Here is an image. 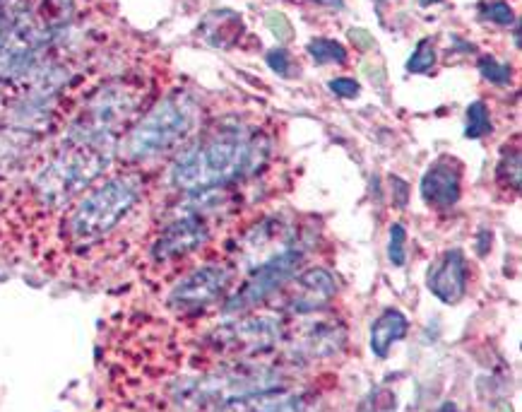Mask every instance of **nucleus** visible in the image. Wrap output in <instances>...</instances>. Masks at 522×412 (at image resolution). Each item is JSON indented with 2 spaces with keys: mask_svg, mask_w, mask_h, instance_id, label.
Segmentation results:
<instances>
[{
  "mask_svg": "<svg viewBox=\"0 0 522 412\" xmlns=\"http://www.w3.org/2000/svg\"><path fill=\"white\" fill-rule=\"evenodd\" d=\"M114 162L116 145L77 143L65 138L58 150L29 172L27 184L22 186L29 215L41 220L63 215L87 188L111 172Z\"/></svg>",
  "mask_w": 522,
  "mask_h": 412,
  "instance_id": "obj_1",
  "label": "nucleus"
},
{
  "mask_svg": "<svg viewBox=\"0 0 522 412\" xmlns=\"http://www.w3.org/2000/svg\"><path fill=\"white\" fill-rule=\"evenodd\" d=\"M265 155L268 147L260 143V135L224 128L176 152L169 184L188 196H203L255 172Z\"/></svg>",
  "mask_w": 522,
  "mask_h": 412,
  "instance_id": "obj_2",
  "label": "nucleus"
},
{
  "mask_svg": "<svg viewBox=\"0 0 522 412\" xmlns=\"http://www.w3.org/2000/svg\"><path fill=\"white\" fill-rule=\"evenodd\" d=\"M147 179L140 169L109 172L92 184L61 215V239L77 251L92 249L116 234L145 198Z\"/></svg>",
  "mask_w": 522,
  "mask_h": 412,
  "instance_id": "obj_3",
  "label": "nucleus"
},
{
  "mask_svg": "<svg viewBox=\"0 0 522 412\" xmlns=\"http://www.w3.org/2000/svg\"><path fill=\"white\" fill-rule=\"evenodd\" d=\"M195 104L188 94H169L142 114L128 133L118 140L116 160L128 169L159 160L166 152L186 143L195 126Z\"/></svg>",
  "mask_w": 522,
  "mask_h": 412,
  "instance_id": "obj_4",
  "label": "nucleus"
},
{
  "mask_svg": "<svg viewBox=\"0 0 522 412\" xmlns=\"http://www.w3.org/2000/svg\"><path fill=\"white\" fill-rule=\"evenodd\" d=\"M299 263H301V253L292 249L272 256L270 261L255 270L253 278L229 299L227 306H224V311H227V314H239V311H246L251 309V306L263 304L265 299H270L272 294L280 290L284 282L294 278V273L299 270Z\"/></svg>",
  "mask_w": 522,
  "mask_h": 412,
  "instance_id": "obj_5",
  "label": "nucleus"
},
{
  "mask_svg": "<svg viewBox=\"0 0 522 412\" xmlns=\"http://www.w3.org/2000/svg\"><path fill=\"white\" fill-rule=\"evenodd\" d=\"M207 241V225L200 215H183L164 227L152 246V258L157 263H169L186 258Z\"/></svg>",
  "mask_w": 522,
  "mask_h": 412,
  "instance_id": "obj_6",
  "label": "nucleus"
},
{
  "mask_svg": "<svg viewBox=\"0 0 522 412\" xmlns=\"http://www.w3.org/2000/svg\"><path fill=\"white\" fill-rule=\"evenodd\" d=\"M229 280L231 275L227 268H219V266L200 268L188 275V278H183L179 285L171 290L169 304L181 311L203 309V306L212 304L219 294L224 292V287L229 285Z\"/></svg>",
  "mask_w": 522,
  "mask_h": 412,
  "instance_id": "obj_7",
  "label": "nucleus"
},
{
  "mask_svg": "<svg viewBox=\"0 0 522 412\" xmlns=\"http://www.w3.org/2000/svg\"><path fill=\"white\" fill-rule=\"evenodd\" d=\"M429 292L438 302L458 304L467 292V261L460 249H450L433 263L426 278Z\"/></svg>",
  "mask_w": 522,
  "mask_h": 412,
  "instance_id": "obj_8",
  "label": "nucleus"
},
{
  "mask_svg": "<svg viewBox=\"0 0 522 412\" xmlns=\"http://www.w3.org/2000/svg\"><path fill=\"white\" fill-rule=\"evenodd\" d=\"M460 193L462 174L458 167H453V162L441 160L426 169L424 179H421V198L426 205L436 210H448L458 203Z\"/></svg>",
  "mask_w": 522,
  "mask_h": 412,
  "instance_id": "obj_9",
  "label": "nucleus"
},
{
  "mask_svg": "<svg viewBox=\"0 0 522 412\" xmlns=\"http://www.w3.org/2000/svg\"><path fill=\"white\" fill-rule=\"evenodd\" d=\"M409 331V321L402 311L385 309L371 326V350L373 355L388 359L395 343H400Z\"/></svg>",
  "mask_w": 522,
  "mask_h": 412,
  "instance_id": "obj_10",
  "label": "nucleus"
},
{
  "mask_svg": "<svg viewBox=\"0 0 522 412\" xmlns=\"http://www.w3.org/2000/svg\"><path fill=\"white\" fill-rule=\"evenodd\" d=\"M200 29H203V37L212 46L229 49L243 34V20L234 10H212V13H207Z\"/></svg>",
  "mask_w": 522,
  "mask_h": 412,
  "instance_id": "obj_11",
  "label": "nucleus"
},
{
  "mask_svg": "<svg viewBox=\"0 0 522 412\" xmlns=\"http://www.w3.org/2000/svg\"><path fill=\"white\" fill-rule=\"evenodd\" d=\"M496 181L498 186L506 188V191H520V150L518 147H513V152H510V147L503 150V157L501 162H498L496 167Z\"/></svg>",
  "mask_w": 522,
  "mask_h": 412,
  "instance_id": "obj_12",
  "label": "nucleus"
},
{
  "mask_svg": "<svg viewBox=\"0 0 522 412\" xmlns=\"http://www.w3.org/2000/svg\"><path fill=\"white\" fill-rule=\"evenodd\" d=\"M301 290L313 294L316 299H330L337 292L335 278L325 268H311L299 278Z\"/></svg>",
  "mask_w": 522,
  "mask_h": 412,
  "instance_id": "obj_13",
  "label": "nucleus"
},
{
  "mask_svg": "<svg viewBox=\"0 0 522 412\" xmlns=\"http://www.w3.org/2000/svg\"><path fill=\"white\" fill-rule=\"evenodd\" d=\"M308 54H311V58L316 63H320V66H325V63H337V66H344L347 63V49L340 44V41L335 39H313L311 44H308Z\"/></svg>",
  "mask_w": 522,
  "mask_h": 412,
  "instance_id": "obj_14",
  "label": "nucleus"
},
{
  "mask_svg": "<svg viewBox=\"0 0 522 412\" xmlns=\"http://www.w3.org/2000/svg\"><path fill=\"white\" fill-rule=\"evenodd\" d=\"M433 63H436V41L424 37L414 46V54L407 61V70L409 73H429Z\"/></svg>",
  "mask_w": 522,
  "mask_h": 412,
  "instance_id": "obj_15",
  "label": "nucleus"
},
{
  "mask_svg": "<svg viewBox=\"0 0 522 412\" xmlns=\"http://www.w3.org/2000/svg\"><path fill=\"white\" fill-rule=\"evenodd\" d=\"M491 131V116L484 102H474L467 107V131L465 135L472 140L484 138Z\"/></svg>",
  "mask_w": 522,
  "mask_h": 412,
  "instance_id": "obj_16",
  "label": "nucleus"
},
{
  "mask_svg": "<svg viewBox=\"0 0 522 412\" xmlns=\"http://www.w3.org/2000/svg\"><path fill=\"white\" fill-rule=\"evenodd\" d=\"M407 232L402 225L390 227V246H388V258L395 268H402L407 261Z\"/></svg>",
  "mask_w": 522,
  "mask_h": 412,
  "instance_id": "obj_17",
  "label": "nucleus"
},
{
  "mask_svg": "<svg viewBox=\"0 0 522 412\" xmlns=\"http://www.w3.org/2000/svg\"><path fill=\"white\" fill-rule=\"evenodd\" d=\"M479 73H482L489 82H494V85H508L510 78H513V70H510V66H506V63H498L496 58L491 56H484L482 61H479Z\"/></svg>",
  "mask_w": 522,
  "mask_h": 412,
  "instance_id": "obj_18",
  "label": "nucleus"
},
{
  "mask_svg": "<svg viewBox=\"0 0 522 412\" xmlns=\"http://www.w3.org/2000/svg\"><path fill=\"white\" fill-rule=\"evenodd\" d=\"M397 410V398L390 391H376L373 396L364 400L359 412H395Z\"/></svg>",
  "mask_w": 522,
  "mask_h": 412,
  "instance_id": "obj_19",
  "label": "nucleus"
},
{
  "mask_svg": "<svg viewBox=\"0 0 522 412\" xmlns=\"http://www.w3.org/2000/svg\"><path fill=\"white\" fill-rule=\"evenodd\" d=\"M482 15L486 17V20L496 22V25H503V27L513 25V22H515L513 8H510L508 3H503V0H496V3L486 5V8L482 10Z\"/></svg>",
  "mask_w": 522,
  "mask_h": 412,
  "instance_id": "obj_20",
  "label": "nucleus"
},
{
  "mask_svg": "<svg viewBox=\"0 0 522 412\" xmlns=\"http://www.w3.org/2000/svg\"><path fill=\"white\" fill-rule=\"evenodd\" d=\"M268 66L275 70L277 75H282V78H289V75H292V58H289V51L272 49L268 54Z\"/></svg>",
  "mask_w": 522,
  "mask_h": 412,
  "instance_id": "obj_21",
  "label": "nucleus"
},
{
  "mask_svg": "<svg viewBox=\"0 0 522 412\" xmlns=\"http://www.w3.org/2000/svg\"><path fill=\"white\" fill-rule=\"evenodd\" d=\"M330 90L342 99H354V97H359L361 87H359V82L352 78H335V80H330Z\"/></svg>",
  "mask_w": 522,
  "mask_h": 412,
  "instance_id": "obj_22",
  "label": "nucleus"
},
{
  "mask_svg": "<svg viewBox=\"0 0 522 412\" xmlns=\"http://www.w3.org/2000/svg\"><path fill=\"white\" fill-rule=\"evenodd\" d=\"M268 27L272 29V32H275V37L282 39V41H289L294 34L292 25H289V20L282 13H270L268 15Z\"/></svg>",
  "mask_w": 522,
  "mask_h": 412,
  "instance_id": "obj_23",
  "label": "nucleus"
},
{
  "mask_svg": "<svg viewBox=\"0 0 522 412\" xmlns=\"http://www.w3.org/2000/svg\"><path fill=\"white\" fill-rule=\"evenodd\" d=\"M311 3H318V5H323V8H337L340 10L342 8V0H311Z\"/></svg>",
  "mask_w": 522,
  "mask_h": 412,
  "instance_id": "obj_24",
  "label": "nucleus"
},
{
  "mask_svg": "<svg viewBox=\"0 0 522 412\" xmlns=\"http://www.w3.org/2000/svg\"><path fill=\"white\" fill-rule=\"evenodd\" d=\"M438 412H458V408H455L453 400H448V403H443L441 408H438Z\"/></svg>",
  "mask_w": 522,
  "mask_h": 412,
  "instance_id": "obj_25",
  "label": "nucleus"
},
{
  "mask_svg": "<svg viewBox=\"0 0 522 412\" xmlns=\"http://www.w3.org/2000/svg\"><path fill=\"white\" fill-rule=\"evenodd\" d=\"M421 5H433V3H441V0H419Z\"/></svg>",
  "mask_w": 522,
  "mask_h": 412,
  "instance_id": "obj_26",
  "label": "nucleus"
}]
</instances>
